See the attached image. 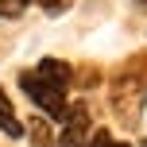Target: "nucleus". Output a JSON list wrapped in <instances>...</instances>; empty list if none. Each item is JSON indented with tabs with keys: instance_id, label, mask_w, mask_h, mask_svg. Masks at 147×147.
<instances>
[{
	"instance_id": "obj_1",
	"label": "nucleus",
	"mask_w": 147,
	"mask_h": 147,
	"mask_svg": "<svg viewBox=\"0 0 147 147\" xmlns=\"http://www.w3.org/2000/svg\"><path fill=\"white\" fill-rule=\"evenodd\" d=\"M143 105H147V58H132L112 81V109L124 120V128H136Z\"/></svg>"
},
{
	"instance_id": "obj_2",
	"label": "nucleus",
	"mask_w": 147,
	"mask_h": 147,
	"mask_svg": "<svg viewBox=\"0 0 147 147\" xmlns=\"http://www.w3.org/2000/svg\"><path fill=\"white\" fill-rule=\"evenodd\" d=\"M20 89L43 109V116L58 120V124L66 120V109H70V105H66V89H62V85L47 81L43 74H35V70H23V74H20Z\"/></svg>"
},
{
	"instance_id": "obj_3",
	"label": "nucleus",
	"mask_w": 147,
	"mask_h": 147,
	"mask_svg": "<svg viewBox=\"0 0 147 147\" xmlns=\"http://www.w3.org/2000/svg\"><path fill=\"white\" fill-rule=\"evenodd\" d=\"M54 143H58V147H85L89 143V109H85V105H70V109H66L62 136Z\"/></svg>"
},
{
	"instance_id": "obj_4",
	"label": "nucleus",
	"mask_w": 147,
	"mask_h": 147,
	"mask_svg": "<svg viewBox=\"0 0 147 147\" xmlns=\"http://www.w3.org/2000/svg\"><path fill=\"white\" fill-rule=\"evenodd\" d=\"M35 74H43L47 81H54V85H62V89H70V81H74V70L66 62H58V58H43L35 66Z\"/></svg>"
},
{
	"instance_id": "obj_5",
	"label": "nucleus",
	"mask_w": 147,
	"mask_h": 147,
	"mask_svg": "<svg viewBox=\"0 0 147 147\" xmlns=\"http://www.w3.org/2000/svg\"><path fill=\"white\" fill-rule=\"evenodd\" d=\"M0 132L12 136V140H20V136H23V124L16 120V109H12V101L4 97V89H0Z\"/></svg>"
},
{
	"instance_id": "obj_6",
	"label": "nucleus",
	"mask_w": 147,
	"mask_h": 147,
	"mask_svg": "<svg viewBox=\"0 0 147 147\" xmlns=\"http://www.w3.org/2000/svg\"><path fill=\"white\" fill-rule=\"evenodd\" d=\"M23 132L31 136V143H35V147H51V143H54V140H51V132H47V120H43V116L31 120V128H23Z\"/></svg>"
},
{
	"instance_id": "obj_7",
	"label": "nucleus",
	"mask_w": 147,
	"mask_h": 147,
	"mask_svg": "<svg viewBox=\"0 0 147 147\" xmlns=\"http://www.w3.org/2000/svg\"><path fill=\"white\" fill-rule=\"evenodd\" d=\"M85 147H128V143L112 140V132H93V140H89Z\"/></svg>"
},
{
	"instance_id": "obj_8",
	"label": "nucleus",
	"mask_w": 147,
	"mask_h": 147,
	"mask_svg": "<svg viewBox=\"0 0 147 147\" xmlns=\"http://www.w3.org/2000/svg\"><path fill=\"white\" fill-rule=\"evenodd\" d=\"M31 4H39L43 12H51V16H58V12H66V8L74 4V0H31Z\"/></svg>"
},
{
	"instance_id": "obj_9",
	"label": "nucleus",
	"mask_w": 147,
	"mask_h": 147,
	"mask_svg": "<svg viewBox=\"0 0 147 147\" xmlns=\"http://www.w3.org/2000/svg\"><path fill=\"white\" fill-rule=\"evenodd\" d=\"M143 147H147V140H143Z\"/></svg>"
}]
</instances>
